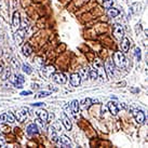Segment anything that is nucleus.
<instances>
[{
	"label": "nucleus",
	"instance_id": "29",
	"mask_svg": "<svg viewBox=\"0 0 148 148\" xmlns=\"http://www.w3.org/2000/svg\"><path fill=\"white\" fill-rule=\"evenodd\" d=\"M51 130H52V131H51V139H52L53 142H55V143H56V142H57V139H58L57 132L54 130L53 128H51Z\"/></svg>",
	"mask_w": 148,
	"mask_h": 148
},
{
	"label": "nucleus",
	"instance_id": "16",
	"mask_svg": "<svg viewBox=\"0 0 148 148\" xmlns=\"http://www.w3.org/2000/svg\"><path fill=\"white\" fill-rule=\"evenodd\" d=\"M107 107L112 115L116 116L117 114H118V106H117V104L115 103V102H109V103L107 104Z\"/></svg>",
	"mask_w": 148,
	"mask_h": 148
},
{
	"label": "nucleus",
	"instance_id": "2",
	"mask_svg": "<svg viewBox=\"0 0 148 148\" xmlns=\"http://www.w3.org/2000/svg\"><path fill=\"white\" fill-rule=\"evenodd\" d=\"M114 64L118 67H124L126 65V58L121 52H116L114 54Z\"/></svg>",
	"mask_w": 148,
	"mask_h": 148
},
{
	"label": "nucleus",
	"instance_id": "19",
	"mask_svg": "<svg viewBox=\"0 0 148 148\" xmlns=\"http://www.w3.org/2000/svg\"><path fill=\"white\" fill-rule=\"evenodd\" d=\"M122 51L123 52H128L129 51V49H130V41H129V39L128 38H122Z\"/></svg>",
	"mask_w": 148,
	"mask_h": 148
},
{
	"label": "nucleus",
	"instance_id": "42",
	"mask_svg": "<svg viewBox=\"0 0 148 148\" xmlns=\"http://www.w3.org/2000/svg\"><path fill=\"white\" fill-rule=\"evenodd\" d=\"M0 40H1V36H0Z\"/></svg>",
	"mask_w": 148,
	"mask_h": 148
},
{
	"label": "nucleus",
	"instance_id": "30",
	"mask_svg": "<svg viewBox=\"0 0 148 148\" xmlns=\"http://www.w3.org/2000/svg\"><path fill=\"white\" fill-rule=\"evenodd\" d=\"M103 5H104V8L109 9V8H112V5H114V0H104Z\"/></svg>",
	"mask_w": 148,
	"mask_h": 148
},
{
	"label": "nucleus",
	"instance_id": "9",
	"mask_svg": "<svg viewBox=\"0 0 148 148\" xmlns=\"http://www.w3.org/2000/svg\"><path fill=\"white\" fill-rule=\"evenodd\" d=\"M133 116H134L136 122L139 123V124H143L144 122H145V114L142 110H137V109L134 110L133 112Z\"/></svg>",
	"mask_w": 148,
	"mask_h": 148
},
{
	"label": "nucleus",
	"instance_id": "41",
	"mask_svg": "<svg viewBox=\"0 0 148 148\" xmlns=\"http://www.w3.org/2000/svg\"><path fill=\"white\" fill-rule=\"evenodd\" d=\"M2 55V50H1V48H0V56Z\"/></svg>",
	"mask_w": 148,
	"mask_h": 148
},
{
	"label": "nucleus",
	"instance_id": "18",
	"mask_svg": "<svg viewBox=\"0 0 148 148\" xmlns=\"http://www.w3.org/2000/svg\"><path fill=\"white\" fill-rule=\"evenodd\" d=\"M36 114H37V116H38V118L41 119L42 121H45V122L48 121V115H49V112H47L45 110H42V109H41V110H38Z\"/></svg>",
	"mask_w": 148,
	"mask_h": 148
},
{
	"label": "nucleus",
	"instance_id": "17",
	"mask_svg": "<svg viewBox=\"0 0 148 148\" xmlns=\"http://www.w3.org/2000/svg\"><path fill=\"white\" fill-rule=\"evenodd\" d=\"M81 77V80H87V79H89L90 77H89V67H84L80 69V72H78Z\"/></svg>",
	"mask_w": 148,
	"mask_h": 148
},
{
	"label": "nucleus",
	"instance_id": "3",
	"mask_svg": "<svg viewBox=\"0 0 148 148\" xmlns=\"http://www.w3.org/2000/svg\"><path fill=\"white\" fill-rule=\"evenodd\" d=\"M114 36L118 40H121L122 38L124 37V30H123V27L120 24H115L114 25Z\"/></svg>",
	"mask_w": 148,
	"mask_h": 148
},
{
	"label": "nucleus",
	"instance_id": "4",
	"mask_svg": "<svg viewBox=\"0 0 148 148\" xmlns=\"http://www.w3.org/2000/svg\"><path fill=\"white\" fill-rule=\"evenodd\" d=\"M51 77H52L53 81H55L58 84H64V83L67 81L66 76H65L64 74H62V72H53V74L51 75Z\"/></svg>",
	"mask_w": 148,
	"mask_h": 148
},
{
	"label": "nucleus",
	"instance_id": "11",
	"mask_svg": "<svg viewBox=\"0 0 148 148\" xmlns=\"http://www.w3.org/2000/svg\"><path fill=\"white\" fill-rule=\"evenodd\" d=\"M61 146H63V147H68V146H70L72 143H70V139H68L67 136H65V135H62V136H58L57 139V142Z\"/></svg>",
	"mask_w": 148,
	"mask_h": 148
},
{
	"label": "nucleus",
	"instance_id": "21",
	"mask_svg": "<svg viewBox=\"0 0 148 148\" xmlns=\"http://www.w3.org/2000/svg\"><path fill=\"white\" fill-rule=\"evenodd\" d=\"M108 15H109V16H110V18H116V16H118V15H119V13H120V12H119V10H117V9H115V8H109V9H108Z\"/></svg>",
	"mask_w": 148,
	"mask_h": 148
},
{
	"label": "nucleus",
	"instance_id": "27",
	"mask_svg": "<svg viewBox=\"0 0 148 148\" xmlns=\"http://www.w3.org/2000/svg\"><path fill=\"white\" fill-rule=\"evenodd\" d=\"M22 69H23V72H26L27 75H30V74L32 72V67H30L29 65H27V64H23V65H22Z\"/></svg>",
	"mask_w": 148,
	"mask_h": 148
},
{
	"label": "nucleus",
	"instance_id": "20",
	"mask_svg": "<svg viewBox=\"0 0 148 148\" xmlns=\"http://www.w3.org/2000/svg\"><path fill=\"white\" fill-rule=\"evenodd\" d=\"M22 51H23V54H24L25 56H29L32 52V47L28 45V43H26V45H23Z\"/></svg>",
	"mask_w": 148,
	"mask_h": 148
},
{
	"label": "nucleus",
	"instance_id": "24",
	"mask_svg": "<svg viewBox=\"0 0 148 148\" xmlns=\"http://www.w3.org/2000/svg\"><path fill=\"white\" fill-rule=\"evenodd\" d=\"M89 77H90L91 79H93V80H95V79H97V78H99L97 72H96V70H95L94 68L89 67Z\"/></svg>",
	"mask_w": 148,
	"mask_h": 148
},
{
	"label": "nucleus",
	"instance_id": "1",
	"mask_svg": "<svg viewBox=\"0 0 148 148\" xmlns=\"http://www.w3.org/2000/svg\"><path fill=\"white\" fill-rule=\"evenodd\" d=\"M93 66H94V69L96 70V72H97V76H99L102 80H105V79H106V78H105V77H106V72H105V69H104V65L102 64V62L99 61V58H95Z\"/></svg>",
	"mask_w": 148,
	"mask_h": 148
},
{
	"label": "nucleus",
	"instance_id": "34",
	"mask_svg": "<svg viewBox=\"0 0 148 148\" xmlns=\"http://www.w3.org/2000/svg\"><path fill=\"white\" fill-rule=\"evenodd\" d=\"M51 93H50L49 91H42V92H40L39 94H38V97H45V96H48V95H50Z\"/></svg>",
	"mask_w": 148,
	"mask_h": 148
},
{
	"label": "nucleus",
	"instance_id": "5",
	"mask_svg": "<svg viewBox=\"0 0 148 148\" xmlns=\"http://www.w3.org/2000/svg\"><path fill=\"white\" fill-rule=\"evenodd\" d=\"M104 68H105V72L107 74V76L109 78H112L115 74V67H114V62L110 61V59H107L105 62V65H104Z\"/></svg>",
	"mask_w": 148,
	"mask_h": 148
},
{
	"label": "nucleus",
	"instance_id": "14",
	"mask_svg": "<svg viewBox=\"0 0 148 148\" xmlns=\"http://www.w3.org/2000/svg\"><path fill=\"white\" fill-rule=\"evenodd\" d=\"M12 23H13L14 28H16V29L20 28V26H21V18H20V13H18V12H14Z\"/></svg>",
	"mask_w": 148,
	"mask_h": 148
},
{
	"label": "nucleus",
	"instance_id": "10",
	"mask_svg": "<svg viewBox=\"0 0 148 148\" xmlns=\"http://www.w3.org/2000/svg\"><path fill=\"white\" fill-rule=\"evenodd\" d=\"M62 123H63L64 128L67 131L72 130V120H70V118H69L67 115H65V114H63V116H62Z\"/></svg>",
	"mask_w": 148,
	"mask_h": 148
},
{
	"label": "nucleus",
	"instance_id": "22",
	"mask_svg": "<svg viewBox=\"0 0 148 148\" xmlns=\"http://www.w3.org/2000/svg\"><path fill=\"white\" fill-rule=\"evenodd\" d=\"M52 128H53L54 130L56 131V132H62L63 131V126H62V123H61V121H56L54 122L53 124H52Z\"/></svg>",
	"mask_w": 148,
	"mask_h": 148
},
{
	"label": "nucleus",
	"instance_id": "6",
	"mask_svg": "<svg viewBox=\"0 0 148 148\" xmlns=\"http://www.w3.org/2000/svg\"><path fill=\"white\" fill-rule=\"evenodd\" d=\"M25 30L24 29H20L18 28V32L14 34V40H15V42H16V45H22L23 40H24V38H25Z\"/></svg>",
	"mask_w": 148,
	"mask_h": 148
},
{
	"label": "nucleus",
	"instance_id": "36",
	"mask_svg": "<svg viewBox=\"0 0 148 148\" xmlns=\"http://www.w3.org/2000/svg\"><path fill=\"white\" fill-rule=\"evenodd\" d=\"M12 64L14 65V67L16 68V69H18V67H20V64H18V62L15 59V58H13V61H12Z\"/></svg>",
	"mask_w": 148,
	"mask_h": 148
},
{
	"label": "nucleus",
	"instance_id": "32",
	"mask_svg": "<svg viewBox=\"0 0 148 148\" xmlns=\"http://www.w3.org/2000/svg\"><path fill=\"white\" fill-rule=\"evenodd\" d=\"M8 122V118H7V114H2L0 116V124H3Z\"/></svg>",
	"mask_w": 148,
	"mask_h": 148
},
{
	"label": "nucleus",
	"instance_id": "37",
	"mask_svg": "<svg viewBox=\"0 0 148 148\" xmlns=\"http://www.w3.org/2000/svg\"><path fill=\"white\" fill-rule=\"evenodd\" d=\"M54 117H55L54 116V114H49V115H48V121H49V120L50 121H52L54 119Z\"/></svg>",
	"mask_w": 148,
	"mask_h": 148
},
{
	"label": "nucleus",
	"instance_id": "35",
	"mask_svg": "<svg viewBox=\"0 0 148 148\" xmlns=\"http://www.w3.org/2000/svg\"><path fill=\"white\" fill-rule=\"evenodd\" d=\"M5 146V139L3 135H0V147Z\"/></svg>",
	"mask_w": 148,
	"mask_h": 148
},
{
	"label": "nucleus",
	"instance_id": "12",
	"mask_svg": "<svg viewBox=\"0 0 148 148\" xmlns=\"http://www.w3.org/2000/svg\"><path fill=\"white\" fill-rule=\"evenodd\" d=\"M70 83L74 87H78L81 83V77L78 72H75V74H72L70 76Z\"/></svg>",
	"mask_w": 148,
	"mask_h": 148
},
{
	"label": "nucleus",
	"instance_id": "39",
	"mask_svg": "<svg viewBox=\"0 0 148 148\" xmlns=\"http://www.w3.org/2000/svg\"><path fill=\"white\" fill-rule=\"evenodd\" d=\"M32 105H34V106H42L43 104H42V103H37V104H32Z\"/></svg>",
	"mask_w": 148,
	"mask_h": 148
},
{
	"label": "nucleus",
	"instance_id": "28",
	"mask_svg": "<svg viewBox=\"0 0 148 148\" xmlns=\"http://www.w3.org/2000/svg\"><path fill=\"white\" fill-rule=\"evenodd\" d=\"M7 118H8V122L9 123H14L15 122V115H13L11 112H7Z\"/></svg>",
	"mask_w": 148,
	"mask_h": 148
},
{
	"label": "nucleus",
	"instance_id": "40",
	"mask_svg": "<svg viewBox=\"0 0 148 148\" xmlns=\"http://www.w3.org/2000/svg\"><path fill=\"white\" fill-rule=\"evenodd\" d=\"M27 94H30V92H29V91H27V92H22V95H27Z\"/></svg>",
	"mask_w": 148,
	"mask_h": 148
},
{
	"label": "nucleus",
	"instance_id": "13",
	"mask_svg": "<svg viewBox=\"0 0 148 148\" xmlns=\"http://www.w3.org/2000/svg\"><path fill=\"white\" fill-rule=\"evenodd\" d=\"M69 106H70V110H72V116L76 117L77 115H78V112H79V107H80L79 102L75 99V101H72V104H70Z\"/></svg>",
	"mask_w": 148,
	"mask_h": 148
},
{
	"label": "nucleus",
	"instance_id": "25",
	"mask_svg": "<svg viewBox=\"0 0 148 148\" xmlns=\"http://www.w3.org/2000/svg\"><path fill=\"white\" fill-rule=\"evenodd\" d=\"M10 76H11V72H10V69H8V68H5V70L2 72V74H1V78H2V80H7V79H9Z\"/></svg>",
	"mask_w": 148,
	"mask_h": 148
},
{
	"label": "nucleus",
	"instance_id": "33",
	"mask_svg": "<svg viewBox=\"0 0 148 148\" xmlns=\"http://www.w3.org/2000/svg\"><path fill=\"white\" fill-rule=\"evenodd\" d=\"M134 55H135V57H136L137 61H141V50H139V48H135Z\"/></svg>",
	"mask_w": 148,
	"mask_h": 148
},
{
	"label": "nucleus",
	"instance_id": "31",
	"mask_svg": "<svg viewBox=\"0 0 148 148\" xmlns=\"http://www.w3.org/2000/svg\"><path fill=\"white\" fill-rule=\"evenodd\" d=\"M35 121H36L35 123L37 124V126H38V129H39V128H40V129H42V128L45 126V121H42V120H41V119H39V118H38V119H36Z\"/></svg>",
	"mask_w": 148,
	"mask_h": 148
},
{
	"label": "nucleus",
	"instance_id": "26",
	"mask_svg": "<svg viewBox=\"0 0 148 148\" xmlns=\"http://www.w3.org/2000/svg\"><path fill=\"white\" fill-rule=\"evenodd\" d=\"M79 104H82L83 108H89L91 106V104H92V99H83V101H81Z\"/></svg>",
	"mask_w": 148,
	"mask_h": 148
},
{
	"label": "nucleus",
	"instance_id": "15",
	"mask_svg": "<svg viewBox=\"0 0 148 148\" xmlns=\"http://www.w3.org/2000/svg\"><path fill=\"white\" fill-rule=\"evenodd\" d=\"M38 126H37V124L36 123H30L29 126H27V129H26V131H27V133L29 135H34V134H37L38 133Z\"/></svg>",
	"mask_w": 148,
	"mask_h": 148
},
{
	"label": "nucleus",
	"instance_id": "23",
	"mask_svg": "<svg viewBox=\"0 0 148 148\" xmlns=\"http://www.w3.org/2000/svg\"><path fill=\"white\" fill-rule=\"evenodd\" d=\"M54 70H55V69H54L53 66H47V67L43 69V74H45V76L49 77V76H51V75L53 74Z\"/></svg>",
	"mask_w": 148,
	"mask_h": 148
},
{
	"label": "nucleus",
	"instance_id": "38",
	"mask_svg": "<svg viewBox=\"0 0 148 148\" xmlns=\"http://www.w3.org/2000/svg\"><path fill=\"white\" fill-rule=\"evenodd\" d=\"M5 69H3V66H2V64H0V74H2V72H3Z\"/></svg>",
	"mask_w": 148,
	"mask_h": 148
},
{
	"label": "nucleus",
	"instance_id": "8",
	"mask_svg": "<svg viewBox=\"0 0 148 148\" xmlns=\"http://www.w3.org/2000/svg\"><path fill=\"white\" fill-rule=\"evenodd\" d=\"M15 119H18V121L24 122L27 119V109L23 108L21 110H18L15 112Z\"/></svg>",
	"mask_w": 148,
	"mask_h": 148
},
{
	"label": "nucleus",
	"instance_id": "7",
	"mask_svg": "<svg viewBox=\"0 0 148 148\" xmlns=\"http://www.w3.org/2000/svg\"><path fill=\"white\" fill-rule=\"evenodd\" d=\"M11 81L13 82V84L16 87V88H22L23 82L25 81L24 77L22 75H13L11 77Z\"/></svg>",
	"mask_w": 148,
	"mask_h": 148
}]
</instances>
